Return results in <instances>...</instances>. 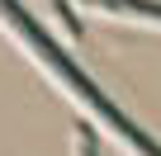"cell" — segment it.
<instances>
[{
    "label": "cell",
    "instance_id": "cell-3",
    "mask_svg": "<svg viewBox=\"0 0 161 156\" xmlns=\"http://www.w3.org/2000/svg\"><path fill=\"white\" fill-rule=\"evenodd\" d=\"M80 156H95V142H90V132H80Z\"/></svg>",
    "mask_w": 161,
    "mask_h": 156
},
{
    "label": "cell",
    "instance_id": "cell-4",
    "mask_svg": "<svg viewBox=\"0 0 161 156\" xmlns=\"http://www.w3.org/2000/svg\"><path fill=\"white\" fill-rule=\"evenodd\" d=\"M52 5H57V10H62V14H66V24H71V29H76V19H71V10H66V0H52Z\"/></svg>",
    "mask_w": 161,
    "mask_h": 156
},
{
    "label": "cell",
    "instance_id": "cell-1",
    "mask_svg": "<svg viewBox=\"0 0 161 156\" xmlns=\"http://www.w3.org/2000/svg\"><path fill=\"white\" fill-rule=\"evenodd\" d=\"M0 14H5V19L19 29V38H24V43H29V47H33V52H38L47 66H52V71H57V81H66V85H71L80 100H86V104H90V109H95V114H100V118H104V123H109V128H114V132H119V137L133 147V151H142V156H161V147H156L147 132H137V128H133V123H128V118H123V114H119V109L104 100V90H95L86 76H80V71H76V66H71V62L57 52V47H52V38H47V33H43V29H38V24H33V19H29L19 5H14V0H0Z\"/></svg>",
    "mask_w": 161,
    "mask_h": 156
},
{
    "label": "cell",
    "instance_id": "cell-2",
    "mask_svg": "<svg viewBox=\"0 0 161 156\" xmlns=\"http://www.w3.org/2000/svg\"><path fill=\"white\" fill-rule=\"evenodd\" d=\"M90 5H104L114 14H137V19H156L161 24V5L156 0H90Z\"/></svg>",
    "mask_w": 161,
    "mask_h": 156
}]
</instances>
